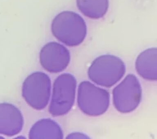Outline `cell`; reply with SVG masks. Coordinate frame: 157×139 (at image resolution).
Instances as JSON below:
<instances>
[{
  "mask_svg": "<svg viewBox=\"0 0 157 139\" xmlns=\"http://www.w3.org/2000/svg\"><path fill=\"white\" fill-rule=\"evenodd\" d=\"M77 82L75 77L64 73L55 79L52 87L48 110L53 116L64 115L69 112L75 101Z\"/></svg>",
  "mask_w": 157,
  "mask_h": 139,
  "instance_id": "2",
  "label": "cell"
},
{
  "mask_svg": "<svg viewBox=\"0 0 157 139\" xmlns=\"http://www.w3.org/2000/svg\"><path fill=\"white\" fill-rule=\"evenodd\" d=\"M29 139L63 138L62 129L55 121L50 118H43L37 121L29 130Z\"/></svg>",
  "mask_w": 157,
  "mask_h": 139,
  "instance_id": "6",
  "label": "cell"
},
{
  "mask_svg": "<svg viewBox=\"0 0 157 139\" xmlns=\"http://www.w3.org/2000/svg\"><path fill=\"white\" fill-rule=\"evenodd\" d=\"M78 9L85 16L91 19L103 18L109 9V0H76Z\"/></svg>",
  "mask_w": 157,
  "mask_h": 139,
  "instance_id": "7",
  "label": "cell"
},
{
  "mask_svg": "<svg viewBox=\"0 0 157 139\" xmlns=\"http://www.w3.org/2000/svg\"><path fill=\"white\" fill-rule=\"evenodd\" d=\"M71 55L66 47L57 42L47 43L39 54L40 65L45 70L51 73L61 72L69 64Z\"/></svg>",
  "mask_w": 157,
  "mask_h": 139,
  "instance_id": "4",
  "label": "cell"
},
{
  "mask_svg": "<svg viewBox=\"0 0 157 139\" xmlns=\"http://www.w3.org/2000/svg\"><path fill=\"white\" fill-rule=\"evenodd\" d=\"M85 136V135L84 134L80 133H72L69 134L66 138H83Z\"/></svg>",
  "mask_w": 157,
  "mask_h": 139,
  "instance_id": "8",
  "label": "cell"
},
{
  "mask_svg": "<svg viewBox=\"0 0 157 139\" xmlns=\"http://www.w3.org/2000/svg\"><path fill=\"white\" fill-rule=\"evenodd\" d=\"M51 30L58 41L69 47L79 46L87 34L84 19L77 13L69 11L61 12L54 18Z\"/></svg>",
  "mask_w": 157,
  "mask_h": 139,
  "instance_id": "1",
  "label": "cell"
},
{
  "mask_svg": "<svg viewBox=\"0 0 157 139\" xmlns=\"http://www.w3.org/2000/svg\"><path fill=\"white\" fill-rule=\"evenodd\" d=\"M24 118L20 110L8 102L0 103V134L15 136L21 131Z\"/></svg>",
  "mask_w": 157,
  "mask_h": 139,
  "instance_id": "5",
  "label": "cell"
},
{
  "mask_svg": "<svg viewBox=\"0 0 157 139\" xmlns=\"http://www.w3.org/2000/svg\"><path fill=\"white\" fill-rule=\"evenodd\" d=\"M52 82L50 76L41 71L27 76L22 87V96L29 106L37 110L44 109L51 97Z\"/></svg>",
  "mask_w": 157,
  "mask_h": 139,
  "instance_id": "3",
  "label": "cell"
}]
</instances>
